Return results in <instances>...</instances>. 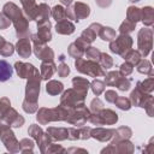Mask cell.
<instances>
[{"instance_id":"4dcf8cb0","label":"cell","mask_w":154,"mask_h":154,"mask_svg":"<svg viewBox=\"0 0 154 154\" xmlns=\"http://www.w3.org/2000/svg\"><path fill=\"white\" fill-rule=\"evenodd\" d=\"M85 55L89 59H99L100 51L96 49V48H94V47H88L87 51H85Z\"/></svg>"},{"instance_id":"9a60e30c","label":"cell","mask_w":154,"mask_h":154,"mask_svg":"<svg viewBox=\"0 0 154 154\" xmlns=\"http://www.w3.org/2000/svg\"><path fill=\"white\" fill-rule=\"evenodd\" d=\"M55 65L52 63V60L43 61L41 65V77L43 79H48L52 77V75L55 72Z\"/></svg>"},{"instance_id":"7402d4cb","label":"cell","mask_w":154,"mask_h":154,"mask_svg":"<svg viewBox=\"0 0 154 154\" xmlns=\"http://www.w3.org/2000/svg\"><path fill=\"white\" fill-rule=\"evenodd\" d=\"M123 57H124V59H126L128 63H130L131 65L137 64V63L140 61V53L136 52V51H130V49H129L128 53H124V54H123Z\"/></svg>"},{"instance_id":"52a82bcc","label":"cell","mask_w":154,"mask_h":154,"mask_svg":"<svg viewBox=\"0 0 154 154\" xmlns=\"http://www.w3.org/2000/svg\"><path fill=\"white\" fill-rule=\"evenodd\" d=\"M138 48L143 55H147L152 48V31L149 29H142L138 32Z\"/></svg>"},{"instance_id":"d590c367","label":"cell","mask_w":154,"mask_h":154,"mask_svg":"<svg viewBox=\"0 0 154 154\" xmlns=\"http://www.w3.org/2000/svg\"><path fill=\"white\" fill-rule=\"evenodd\" d=\"M105 96H106V100H107L108 102H114L116 99L118 97V95H117L116 91H113V90H108V91H106Z\"/></svg>"},{"instance_id":"d6a6232c","label":"cell","mask_w":154,"mask_h":154,"mask_svg":"<svg viewBox=\"0 0 154 154\" xmlns=\"http://www.w3.org/2000/svg\"><path fill=\"white\" fill-rule=\"evenodd\" d=\"M69 72H70V69H69V66H67L66 64H61V65L58 67V73H59L60 77H65V76H67Z\"/></svg>"},{"instance_id":"ab89813d","label":"cell","mask_w":154,"mask_h":154,"mask_svg":"<svg viewBox=\"0 0 154 154\" xmlns=\"http://www.w3.org/2000/svg\"><path fill=\"white\" fill-rule=\"evenodd\" d=\"M4 42H5V40H4V37H1V36H0V46H1V45H2Z\"/></svg>"},{"instance_id":"8992f818","label":"cell","mask_w":154,"mask_h":154,"mask_svg":"<svg viewBox=\"0 0 154 154\" xmlns=\"http://www.w3.org/2000/svg\"><path fill=\"white\" fill-rule=\"evenodd\" d=\"M83 100H84V95L78 93L77 90L70 89L64 93L63 97H61V106H69V107H75V106H81L83 105Z\"/></svg>"},{"instance_id":"7c38bea8","label":"cell","mask_w":154,"mask_h":154,"mask_svg":"<svg viewBox=\"0 0 154 154\" xmlns=\"http://www.w3.org/2000/svg\"><path fill=\"white\" fill-rule=\"evenodd\" d=\"M17 52L22 58H28L31 53L30 49V41L28 37H22L17 43Z\"/></svg>"},{"instance_id":"f35d334b","label":"cell","mask_w":154,"mask_h":154,"mask_svg":"<svg viewBox=\"0 0 154 154\" xmlns=\"http://www.w3.org/2000/svg\"><path fill=\"white\" fill-rule=\"evenodd\" d=\"M60 1H61L64 5H70V4L72 2V0H60Z\"/></svg>"},{"instance_id":"ba28073f","label":"cell","mask_w":154,"mask_h":154,"mask_svg":"<svg viewBox=\"0 0 154 154\" xmlns=\"http://www.w3.org/2000/svg\"><path fill=\"white\" fill-rule=\"evenodd\" d=\"M0 136H1V140H2V142L5 143V146L7 147V149H10V150L13 152L12 146H13V144L17 146L18 142H17V140L14 138L13 132L10 130V128H8V126H4V125L0 126Z\"/></svg>"},{"instance_id":"2e32d148","label":"cell","mask_w":154,"mask_h":154,"mask_svg":"<svg viewBox=\"0 0 154 154\" xmlns=\"http://www.w3.org/2000/svg\"><path fill=\"white\" fill-rule=\"evenodd\" d=\"M72 84L75 87V90H77L78 93L85 95L87 91H88V88H89V82L85 79V78H82V77H76L72 79Z\"/></svg>"},{"instance_id":"83f0119b","label":"cell","mask_w":154,"mask_h":154,"mask_svg":"<svg viewBox=\"0 0 154 154\" xmlns=\"http://www.w3.org/2000/svg\"><path fill=\"white\" fill-rule=\"evenodd\" d=\"M134 29H135V23H132V22H130V20H125V22L120 25L119 31H120L122 34H126V32L132 31Z\"/></svg>"},{"instance_id":"ffe728a7","label":"cell","mask_w":154,"mask_h":154,"mask_svg":"<svg viewBox=\"0 0 154 154\" xmlns=\"http://www.w3.org/2000/svg\"><path fill=\"white\" fill-rule=\"evenodd\" d=\"M99 36L105 41H112L116 38V31L112 28H101L99 31Z\"/></svg>"},{"instance_id":"cb8c5ba5","label":"cell","mask_w":154,"mask_h":154,"mask_svg":"<svg viewBox=\"0 0 154 154\" xmlns=\"http://www.w3.org/2000/svg\"><path fill=\"white\" fill-rule=\"evenodd\" d=\"M141 16H142V20L146 25H152L153 23V10L152 7H146L143 8V11L141 12Z\"/></svg>"},{"instance_id":"9c48e42d","label":"cell","mask_w":154,"mask_h":154,"mask_svg":"<svg viewBox=\"0 0 154 154\" xmlns=\"http://www.w3.org/2000/svg\"><path fill=\"white\" fill-rule=\"evenodd\" d=\"M37 26H38V32H37V38L41 41V42H47V41H49L51 40V30H49V28H51V23L48 22V20H46V22H42V23H38L37 24Z\"/></svg>"},{"instance_id":"7a4b0ae2","label":"cell","mask_w":154,"mask_h":154,"mask_svg":"<svg viewBox=\"0 0 154 154\" xmlns=\"http://www.w3.org/2000/svg\"><path fill=\"white\" fill-rule=\"evenodd\" d=\"M75 65H76V69L79 72L87 73L89 76H94V77L96 76L97 77V76L106 75V72L102 70V67L99 64L94 63L93 60H85V59H82V58H77Z\"/></svg>"},{"instance_id":"277c9868","label":"cell","mask_w":154,"mask_h":154,"mask_svg":"<svg viewBox=\"0 0 154 154\" xmlns=\"http://www.w3.org/2000/svg\"><path fill=\"white\" fill-rule=\"evenodd\" d=\"M90 122L94 123V124H97V125H101V124H113L118 120V116L117 113H114L113 111L111 109H102L100 113L96 112V114L89 117Z\"/></svg>"},{"instance_id":"6da1fadb","label":"cell","mask_w":154,"mask_h":154,"mask_svg":"<svg viewBox=\"0 0 154 154\" xmlns=\"http://www.w3.org/2000/svg\"><path fill=\"white\" fill-rule=\"evenodd\" d=\"M4 13L7 16L8 19H12L16 30H17V36L22 37L28 32V20L22 16L20 10L12 2H8L4 6Z\"/></svg>"},{"instance_id":"e575fe53","label":"cell","mask_w":154,"mask_h":154,"mask_svg":"<svg viewBox=\"0 0 154 154\" xmlns=\"http://www.w3.org/2000/svg\"><path fill=\"white\" fill-rule=\"evenodd\" d=\"M120 71H122L123 75H129L132 71V65L130 63H125L120 66Z\"/></svg>"},{"instance_id":"3957f363","label":"cell","mask_w":154,"mask_h":154,"mask_svg":"<svg viewBox=\"0 0 154 154\" xmlns=\"http://www.w3.org/2000/svg\"><path fill=\"white\" fill-rule=\"evenodd\" d=\"M89 13H90V8L88 5H85L83 2H76L71 8L66 10V18L81 20V19L88 17Z\"/></svg>"},{"instance_id":"44dd1931","label":"cell","mask_w":154,"mask_h":154,"mask_svg":"<svg viewBox=\"0 0 154 154\" xmlns=\"http://www.w3.org/2000/svg\"><path fill=\"white\" fill-rule=\"evenodd\" d=\"M52 16L55 18L57 22L63 20V19L66 18V10H65L64 7H61L60 5H57V6H54L53 10H52Z\"/></svg>"},{"instance_id":"60d3db41","label":"cell","mask_w":154,"mask_h":154,"mask_svg":"<svg viewBox=\"0 0 154 154\" xmlns=\"http://www.w3.org/2000/svg\"><path fill=\"white\" fill-rule=\"evenodd\" d=\"M130 1H132V2H135V1H138V0H130Z\"/></svg>"},{"instance_id":"603a6c76","label":"cell","mask_w":154,"mask_h":154,"mask_svg":"<svg viewBox=\"0 0 154 154\" xmlns=\"http://www.w3.org/2000/svg\"><path fill=\"white\" fill-rule=\"evenodd\" d=\"M141 18V11L137 7H129L128 10V20L136 24V22Z\"/></svg>"},{"instance_id":"4fadbf2b","label":"cell","mask_w":154,"mask_h":154,"mask_svg":"<svg viewBox=\"0 0 154 154\" xmlns=\"http://www.w3.org/2000/svg\"><path fill=\"white\" fill-rule=\"evenodd\" d=\"M55 30H57V32H59V34L70 35V34L73 32L75 25H73L71 22H69V20H66V19H63V20H59V22L57 23Z\"/></svg>"},{"instance_id":"4316f807","label":"cell","mask_w":154,"mask_h":154,"mask_svg":"<svg viewBox=\"0 0 154 154\" xmlns=\"http://www.w3.org/2000/svg\"><path fill=\"white\" fill-rule=\"evenodd\" d=\"M12 53H13V46H12L11 43H8V42L5 41V42L0 46V54L7 57V55H11Z\"/></svg>"},{"instance_id":"f546056e","label":"cell","mask_w":154,"mask_h":154,"mask_svg":"<svg viewBox=\"0 0 154 154\" xmlns=\"http://www.w3.org/2000/svg\"><path fill=\"white\" fill-rule=\"evenodd\" d=\"M114 103L119 107V108H122V109H129L130 108V101L128 100V99H125V97H117L116 99V101H114Z\"/></svg>"},{"instance_id":"5bb4252c","label":"cell","mask_w":154,"mask_h":154,"mask_svg":"<svg viewBox=\"0 0 154 154\" xmlns=\"http://www.w3.org/2000/svg\"><path fill=\"white\" fill-rule=\"evenodd\" d=\"M12 66L6 60H0V82H5L12 77Z\"/></svg>"},{"instance_id":"836d02e7","label":"cell","mask_w":154,"mask_h":154,"mask_svg":"<svg viewBox=\"0 0 154 154\" xmlns=\"http://www.w3.org/2000/svg\"><path fill=\"white\" fill-rule=\"evenodd\" d=\"M100 109H102V102L99 99H94L91 101V111L94 112H99Z\"/></svg>"},{"instance_id":"f1b7e54d","label":"cell","mask_w":154,"mask_h":154,"mask_svg":"<svg viewBox=\"0 0 154 154\" xmlns=\"http://www.w3.org/2000/svg\"><path fill=\"white\" fill-rule=\"evenodd\" d=\"M91 89H93L94 94H96V95H100V94L103 91L105 87H103V83H102L101 81L96 79V81H93V83H91Z\"/></svg>"},{"instance_id":"484cf974","label":"cell","mask_w":154,"mask_h":154,"mask_svg":"<svg viewBox=\"0 0 154 154\" xmlns=\"http://www.w3.org/2000/svg\"><path fill=\"white\" fill-rule=\"evenodd\" d=\"M99 61L100 64L102 65V67H106V69H109L112 65H113V61H112V58L105 53H100L99 55Z\"/></svg>"},{"instance_id":"ac0fdd59","label":"cell","mask_w":154,"mask_h":154,"mask_svg":"<svg viewBox=\"0 0 154 154\" xmlns=\"http://www.w3.org/2000/svg\"><path fill=\"white\" fill-rule=\"evenodd\" d=\"M114 131L113 130H106V129H96L94 131H91V136L100 140V141H106V140H109L112 134Z\"/></svg>"},{"instance_id":"74e56055","label":"cell","mask_w":154,"mask_h":154,"mask_svg":"<svg viewBox=\"0 0 154 154\" xmlns=\"http://www.w3.org/2000/svg\"><path fill=\"white\" fill-rule=\"evenodd\" d=\"M96 4L101 7H106L111 5V0H96Z\"/></svg>"},{"instance_id":"5b68a950","label":"cell","mask_w":154,"mask_h":154,"mask_svg":"<svg viewBox=\"0 0 154 154\" xmlns=\"http://www.w3.org/2000/svg\"><path fill=\"white\" fill-rule=\"evenodd\" d=\"M132 45V40L130 36L125 35V34H122L118 38H116L114 41L111 42L109 45V48L112 52L117 53V54H124V51H129V48L131 47Z\"/></svg>"},{"instance_id":"30bf717a","label":"cell","mask_w":154,"mask_h":154,"mask_svg":"<svg viewBox=\"0 0 154 154\" xmlns=\"http://www.w3.org/2000/svg\"><path fill=\"white\" fill-rule=\"evenodd\" d=\"M14 66H16L18 76L22 78H29L36 70L31 64H24V63H19V61H17Z\"/></svg>"},{"instance_id":"d6986e66","label":"cell","mask_w":154,"mask_h":154,"mask_svg":"<svg viewBox=\"0 0 154 154\" xmlns=\"http://www.w3.org/2000/svg\"><path fill=\"white\" fill-rule=\"evenodd\" d=\"M63 89H64L63 84L60 82H58V81H51V82L47 83V87H46L47 93L51 94V95H57V94L61 93Z\"/></svg>"},{"instance_id":"8d00e7d4","label":"cell","mask_w":154,"mask_h":154,"mask_svg":"<svg viewBox=\"0 0 154 154\" xmlns=\"http://www.w3.org/2000/svg\"><path fill=\"white\" fill-rule=\"evenodd\" d=\"M10 25V19L4 14H0V29H5Z\"/></svg>"},{"instance_id":"1f68e13d","label":"cell","mask_w":154,"mask_h":154,"mask_svg":"<svg viewBox=\"0 0 154 154\" xmlns=\"http://www.w3.org/2000/svg\"><path fill=\"white\" fill-rule=\"evenodd\" d=\"M150 70H152L150 64H149V61H147V60H143V61L138 65V71L142 72V73H148Z\"/></svg>"},{"instance_id":"8fae6325","label":"cell","mask_w":154,"mask_h":154,"mask_svg":"<svg viewBox=\"0 0 154 154\" xmlns=\"http://www.w3.org/2000/svg\"><path fill=\"white\" fill-rule=\"evenodd\" d=\"M22 5H23L24 11L28 14L29 19H36L38 6L36 5L35 0H22Z\"/></svg>"},{"instance_id":"e0dca14e","label":"cell","mask_w":154,"mask_h":154,"mask_svg":"<svg viewBox=\"0 0 154 154\" xmlns=\"http://www.w3.org/2000/svg\"><path fill=\"white\" fill-rule=\"evenodd\" d=\"M49 13H51V10L46 4L38 5V11H37V16H36L37 24L42 23V22H46L48 19V17H49Z\"/></svg>"},{"instance_id":"d4e9b609","label":"cell","mask_w":154,"mask_h":154,"mask_svg":"<svg viewBox=\"0 0 154 154\" xmlns=\"http://www.w3.org/2000/svg\"><path fill=\"white\" fill-rule=\"evenodd\" d=\"M122 77H120V73L119 72H109L107 76H106V83L109 84V85H118V83L120 82Z\"/></svg>"}]
</instances>
